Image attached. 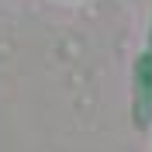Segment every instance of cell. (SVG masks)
I'll return each mask as SVG.
<instances>
[{"label": "cell", "mask_w": 152, "mask_h": 152, "mask_svg": "<svg viewBox=\"0 0 152 152\" xmlns=\"http://www.w3.org/2000/svg\"><path fill=\"white\" fill-rule=\"evenodd\" d=\"M149 48H152V24H149Z\"/></svg>", "instance_id": "2"}, {"label": "cell", "mask_w": 152, "mask_h": 152, "mask_svg": "<svg viewBox=\"0 0 152 152\" xmlns=\"http://www.w3.org/2000/svg\"><path fill=\"white\" fill-rule=\"evenodd\" d=\"M132 121L138 132H152V48L145 45L132 66Z\"/></svg>", "instance_id": "1"}]
</instances>
